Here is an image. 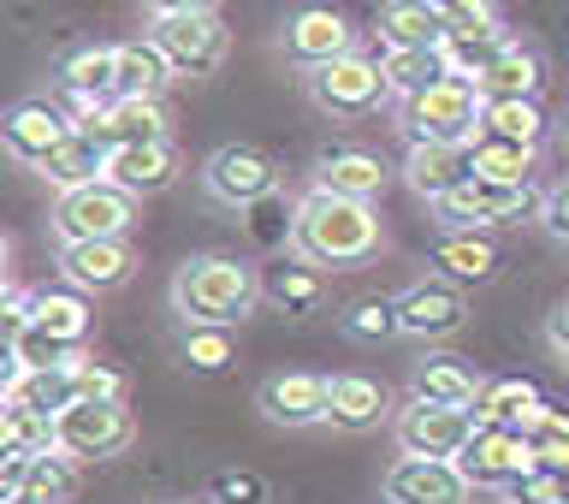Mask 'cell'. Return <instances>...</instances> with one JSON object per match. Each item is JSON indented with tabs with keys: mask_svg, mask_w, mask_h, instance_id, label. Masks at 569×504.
Here are the masks:
<instances>
[{
	"mask_svg": "<svg viewBox=\"0 0 569 504\" xmlns=\"http://www.w3.org/2000/svg\"><path fill=\"white\" fill-rule=\"evenodd\" d=\"M291 249L315 267H356L380 249V220L373 202L356 196H332V190H309L291 214Z\"/></svg>",
	"mask_w": 569,
	"mask_h": 504,
	"instance_id": "cell-1",
	"label": "cell"
},
{
	"mask_svg": "<svg viewBox=\"0 0 569 504\" xmlns=\"http://www.w3.org/2000/svg\"><path fill=\"white\" fill-rule=\"evenodd\" d=\"M172 303L184 320H202V327H238V320L256 315L261 279H256V267L238 261V256H196V261L178 267Z\"/></svg>",
	"mask_w": 569,
	"mask_h": 504,
	"instance_id": "cell-2",
	"label": "cell"
},
{
	"mask_svg": "<svg viewBox=\"0 0 569 504\" xmlns=\"http://www.w3.org/2000/svg\"><path fill=\"white\" fill-rule=\"evenodd\" d=\"M487 96L469 78H439L403 96V137L409 142H475Z\"/></svg>",
	"mask_w": 569,
	"mask_h": 504,
	"instance_id": "cell-3",
	"label": "cell"
},
{
	"mask_svg": "<svg viewBox=\"0 0 569 504\" xmlns=\"http://www.w3.org/2000/svg\"><path fill=\"white\" fill-rule=\"evenodd\" d=\"M546 208V196L533 190V178L528 185H505V178H462V185L451 196H439L433 214H439V226H451V231H487V226H510V220H528V214H540Z\"/></svg>",
	"mask_w": 569,
	"mask_h": 504,
	"instance_id": "cell-4",
	"label": "cell"
},
{
	"mask_svg": "<svg viewBox=\"0 0 569 504\" xmlns=\"http://www.w3.org/2000/svg\"><path fill=\"white\" fill-rule=\"evenodd\" d=\"M131 439H137V422L124 409V398H78L53 416V445L78 463H107L131 452Z\"/></svg>",
	"mask_w": 569,
	"mask_h": 504,
	"instance_id": "cell-5",
	"label": "cell"
},
{
	"mask_svg": "<svg viewBox=\"0 0 569 504\" xmlns=\"http://www.w3.org/2000/svg\"><path fill=\"white\" fill-rule=\"evenodd\" d=\"M137 220V196L113 185V178H96V185L60 190L53 202V238L60 244H89V238H124Z\"/></svg>",
	"mask_w": 569,
	"mask_h": 504,
	"instance_id": "cell-6",
	"label": "cell"
},
{
	"mask_svg": "<svg viewBox=\"0 0 569 504\" xmlns=\"http://www.w3.org/2000/svg\"><path fill=\"white\" fill-rule=\"evenodd\" d=\"M309 101L320 107V113H332V119H368V113H380V101L391 96V83H386V71L362 60V53H338V60L327 66H315L309 78Z\"/></svg>",
	"mask_w": 569,
	"mask_h": 504,
	"instance_id": "cell-7",
	"label": "cell"
},
{
	"mask_svg": "<svg viewBox=\"0 0 569 504\" xmlns=\"http://www.w3.org/2000/svg\"><path fill=\"white\" fill-rule=\"evenodd\" d=\"M149 36L172 60L178 78H213L226 66V48H231L220 12H160Z\"/></svg>",
	"mask_w": 569,
	"mask_h": 504,
	"instance_id": "cell-8",
	"label": "cell"
},
{
	"mask_svg": "<svg viewBox=\"0 0 569 504\" xmlns=\"http://www.w3.org/2000/svg\"><path fill=\"white\" fill-rule=\"evenodd\" d=\"M480 427L475 404H433V398H409L398 409V452L409 457H462V445Z\"/></svg>",
	"mask_w": 569,
	"mask_h": 504,
	"instance_id": "cell-9",
	"label": "cell"
},
{
	"mask_svg": "<svg viewBox=\"0 0 569 504\" xmlns=\"http://www.w3.org/2000/svg\"><path fill=\"white\" fill-rule=\"evenodd\" d=\"M202 190L226 208H249L279 190V160L256 149V142H226V149H213L202 160Z\"/></svg>",
	"mask_w": 569,
	"mask_h": 504,
	"instance_id": "cell-10",
	"label": "cell"
},
{
	"mask_svg": "<svg viewBox=\"0 0 569 504\" xmlns=\"http://www.w3.org/2000/svg\"><path fill=\"white\" fill-rule=\"evenodd\" d=\"M457 463H462V475H469V487H498V493H505L510 481L540 470V457H533L522 427H498V422H480Z\"/></svg>",
	"mask_w": 569,
	"mask_h": 504,
	"instance_id": "cell-11",
	"label": "cell"
},
{
	"mask_svg": "<svg viewBox=\"0 0 569 504\" xmlns=\"http://www.w3.org/2000/svg\"><path fill=\"white\" fill-rule=\"evenodd\" d=\"M505 48H510V36H505V24H498V12L487 7V0H475V7H462V12L445 18L439 53H445V66H451V78L475 83Z\"/></svg>",
	"mask_w": 569,
	"mask_h": 504,
	"instance_id": "cell-12",
	"label": "cell"
},
{
	"mask_svg": "<svg viewBox=\"0 0 569 504\" xmlns=\"http://www.w3.org/2000/svg\"><path fill=\"white\" fill-rule=\"evenodd\" d=\"M380 487H386V504H462L475 493L457 457H409V452L386 470Z\"/></svg>",
	"mask_w": 569,
	"mask_h": 504,
	"instance_id": "cell-13",
	"label": "cell"
},
{
	"mask_svg": "<svg viewBox=\"0 0 569 504\" xmlns=\"http://www.w3.org/2000/svg\"><path fill=\"white\" fill-rule=\"evenodd\" d=\"M256 404L273 427H315L332 416V381L327 374H273L261 381Z\"/></svg>",
	"mask_w": 569,
	"mask_h": 504,
	"instance_id": "cell-14",
	"label": "cell"
},
{
	"mask_svg": "<svg viewBox=\"0 0 569 504\" xmlns=\"http://www.w3.org/2000/svg\"><path fill=\"white\" fill-rule=\"evenodd\" d=\"M462 320H469V303H462L457 279H445V274L409 285V291L398 297V327L409 338H451Z\"/></svg>",
	"mask_w": 569,
	"mask_h": 504,
	"instance_id": "cell-15",
	"label": "cell"
},
{
	"mask_svg": "<svg viewBox=\"0 0 569 504\" xmlns=\"http://www.w3.org/2000/svg\"><path fill=\"white\" fill-rule=\"evenodd\" d=\"M60 274L78 291H119L137 274V249L124 238H89V244H60Z\"/></svg>",
	"mask_w": 569,
	"mask_h": 504,
	"instance_id": "cell-16",
	"label": "cell"
},
{
	"mask_svg": "<svg viewBox=\"0 0 569 504\" xmlns=\"http://www.w3.org/2000/svg\"><path fill=\"white\" fill-rule=\"evenodd\" d=\"M78 125H89L107 149H124V142H167V107H160V96H113L107 107H96V113H83Z\"/></svg>",
	"mask_w": 569,
	"mask_h": 504,
	"instance_id": "cell-17",
	"label": "cell"
},
{
	"mask_svg": "<svg viewBox=\"0 0 569 504\" xmlns=\"http://www.w3.org/2000/svg\"><path fill=\"white\" fill-rule=\"evenodd\" d=\"M284 60H297L302 71H315V66H327V60H338V53H350V24L338 18L332 7H302V12H291L284 18Z\"/></svg>",
	"mask_w": 569,
	"mask_h": 504,
	"instance_id": "cell-18",
	"label": "cell"
},
{
	"mask_svg": "<svg viewBox=\"0 0 569 504\" xmlns=\"http://www.w3.org/2000/svg\"><path fill=\"white\" fill-rule=\"evenodd\" d=\"M71 131H78V125H71L53 101H18L12 113L0 119V137H7V149L24 160V167H42Z\"/></svg>",
	"mask_w": 569,
	"mask_h": 504,
	"instance_id": "cell-19",
	"label": "cell"
},
{
	"mask_svg": "<svg viewBox=\"0 0 569 504\" xmlns=\"http://www.w3.org/2000/svg\"><path fill=\"white\" fill-rule=\"evenodd\" d=\"M403 178H409V190H416V196L439 202V196H451L462 178H475L469 142H409Z\"/></svg>",
	"mask_w": 569,
	"mask_h": 504,
	"instance_id": "cell-20",
	"label": "cell"
},
{
	"mask_svg": "<svg viewBox=\"0 0 569 504\" xmlns=\"http://www.w3.org/2000/svg\"><path fill=\"white\" fill-rule=\"evenodd\" d=\"M107 178H113V185H124L131 196L167 190L172 178H178L172 137H167V142H124V149H113V155H107Z\"/></svg>",
	"mask_w": 569,
	"mask_h": 504,
	"instance_id": "cell-21",
	"label": "cell"
},
{
	"mask_svg": "<svg viewBox=\"0 0 569 504\" xmlns=\"http://www.w3.org/2000/svg\"><path fill=\"white\" fill-rule=\"evenodd\" d=\"M60 89L78 101V113H96L119 96V48H78L60 66Z\"/></svg>",
	"mask_w": 569,
	"mask_h": 504,
	"instance_id": "cell-22",
	"label": "cell"
},
{
	"mask_svg": "<svg viewBox=\"0 0 569 504\" xmlns=\"http://www.w3.org/2000/svg\"><path fill=\"white\" fill-rule=\"evenodd\" d=\"M107 155H113V149H107V142L89 131V125H78V131H71L36 172H42L53 190H78V185H96V178H107Z\"/></svg>",
	"mask_w": 569,
	"mask_h": 504,
	"instance_id": "cell-23",
	"label": "cell"
},
{
	"mask_svg": "<svg viewBox=\"0 0 569 504\" xmlns=\"http://www.w3.org/2000/svg\"><path fill=\"white\" fill-rule=\"evenodd\" d=\"M315 185L332 196H356V202H373L386 190V160L368 149H327L315 167Z\"/></svg>",
	"mask_w": 569,
	"mask_h": 504,
	"instance_id": "cell-24",
	"label": "cell"
},
{
	"mask_svg": "<svg viewBox=\"0 0 569 504\" xmlns=\"http://www.w3.org/2000/svg\"><path fill=\"white\" fill-rule=\"evenodd\" d=\"M380 42L386 48H439L445 42V12L427 0H386L380 7Z\"/></svg>",
	"mask_w": 569,
	"mask_h": 504,
	"instance_id": "cell-25",
	"label": "cell"
},
{
	"mask_svg": "<svg viewBox=\"0 0 569 504\" xmlns=\"http://www.w3.org/2000/svg\"><path fill=\"white\" fill-rule=\"evenodd\" d=\"M475 89H480L487 101H533V96H540V60H533L522 42H510V48L475 78Z\"/></svg>",
	"mask_w": 569,
	"mask_h": 504,
	"instance_id": "cell-26",
	"label": "cell"
},
{
	"mask_svg": "<svg viewBox=\"0 0 569 504\" xmlns=\"http://www.w3.org/2000/svg\"><path fill=\"white\" fill-rule=\"evenodd\" d=\"M386 386L368 381V374H338L332 381V427H350V434H368V427H380L386 416Z\"/></svg>",
	"mask_w": 569,
	"mask_h": 504,
	"instance_id": "cell-27",
	"label": "cell"
},
{
	"mask_svg": "<svg viewBox=\"0 0 569 504\" xmlns=\"http://www.w3.org/2000/svg\"><path fill=\"white\" fill-rule=\"evenodd\" d=\"M433 267L457 285H480V279L498 274V249H492L487 231H451V238H439Z\"/></svg>",
	"mask_w": 569,
	"mask_h": 504,
	"instance_id": "cell-28",
	"label": "cell"
},
{
	"mask_svg": "<svg viewBox=\"0 0 569 504\" xmlns=\"http://www.w3.org/2000/svg\"><path fill=\"white\" fill-rule=\"evenodd\" d=\"M7 398H12V404L42 409V416H60L66 404H78V374H71V363H53V368H24L18 381H7Z\"/></svg>",
	"mask_w": 569,
	"mask_h": 504,
	"instance_id": "cell-29",
	"label": "cell"
},
{
	"mask_svg": "<svg viewBox=\"0 0 569 504\" xmlns=\"http://www.w3.org/2000/svg\"><path fill=\"white\" fill-rule=\"evenodd\" d=\"M30 327H42L48 338H60V345H83L89 338V303L83 291L71 285V291H36L30 297Z\"/></svg>",
	"mask_w": 569,
	"mask_h": 504,
	"instance_id": "cell-30",
	"label": "cell"
},
{
	"mask_svg": "<svg viewBox=\"0 0 569 504\" xmlns=\"http://www.w3.org/2000/svg\"><path fill=\"white\" fill-rule=\"evenodd\" d=\"M178 78L172 60L160 53L154 36H142V42H124L119 48V96H160Z\"/></svg>",
	"mask_w": 569,
	"mask_h": 504,
	"instance_id": "cell-31",
	"label": "cell"
},
{
	"mask_svg": "<svg viewBox=\"0 0 569 504\" xmlns=\"http://www.w3.org/2000/svg\"><path fill=\"white\" fill-rule=\"evenodd\" d=\"M380 71H386L391 96H416V89L451 78V66H445L439 48H386L380 53Z\"/></svg>",
	"mask_w": 569,
	"mask_h": 504,
	"instance_id": "cell-32",
	"label": "cell"
},
{
	"mask_svg": "<svg viewBox=\"0 0 569 504\" xmlns=\"http://www.w3.org/2000/svg\"><path fill=\"white\" fill-rule=\"evenodd\" d=\"M416 398L475 404L480 398V381H475V368L457 363V356H427V363H416Z\"/></svg>",
	"mask_w": 569,
	"mask_h": 504,
	"instance_id": "cell-33",
	"label": "cell"
},
{
	"mask_svg": "<svg viewBox=\"0 0 569 504\" xmlns=\"http://www.w3.org/2000/svg\"><path fill=\"white\" fill-rule=\"evenodd\" d=\"M469 160L480 178H505V185H528L533 178V142H510V137H487L480 131L469 142Z\"/></svg>",
	"mask_w": 569,
	"mask_h": 504,
	"instance_id": "cell-34",
	"label": "cell"
},
{
	"mask_svg": "<svg viewBox=\"0 0 569 504\" xmlns=\"http://www.w3.org/2000/svg\"><path fill=\"white\" fill-rule=\"evenodd\" d=\"M533 409H540V392H533V381H480V398H475V416H480V422L522 427Z\"/></svg>",
	"mask_w": 569,
	"mask_h": 504,
	"instance_id": "cell-35",
	"label": "cell"
},
{
	"mask_svg": "<svg viewBox=\"0 0 569 504\" xmlns=\"http://www.w3.org/2000/svg\"><path fill=\"white\" fill-rule=\"evenodd\" d=\"M480 131H487V137H510V142H533V149H540L546 113L533 101H487V107H480Z\"/></svg>",
	"mask_w": 569,
	"mask_h": 504,
	"instance_id": "cell-36",
	"label": "cell"
},
{
	"mask_svg": "<svg viewBox=\"0 0 569 504\" xmlns=\"http://www.w3.org/2000/svg\"><path fill=\"white\" fill-rule=\"evenodd\" d=\"M0 445L7 452H53V416L7 398V409H0Z\"/></svg>",
	"mask_w": 569,
	"mask_h": 504,
	"instance_id": "cell-37",
	"label": "cell"
},
{
	"mask_svg": "<svg viewBox=\"0 0 569 504\" xmlns=\"http://www.w3.org/2000/svg\"><path fill=\"white\" fill-rule=\"evenodd\" d=\"M231 327H202V320H190V333H184V363L196 374H226L231 368Z\"/></svg>",
	"mask_w": 569,
	"mask_h": 504,
	"instance_id": "cell-38",
	"label": "cell"
},
{
	"mask_svg": "<svg viewBox=\"0 0 569 504\" xmlns=\"http://www.w3.org/2000/svg\"><path fill=\"white\" fill-rule=\"evenodd\" d=\"M522 434H528V445H533V457H540V463H569V416H563V409L540 404L522 422Z\"/></svg>",
	"mask_w": 569,
	"mask_h": 504,
	"instance_id": "cell-39",
	"label": "cell"
},
{
	"mask_svg": "<svg viewBox=\"0 0 569 504\" xmlns=\"http://www.w3.org/2000/svg\"><path fill=\"white\" fill-rule=\"evenodd\" d=\"M345 333H350V338H386V333H403V327H398V303H386V297L356 303V309L345 315Z\"/></svg>",
	"mask_w": 569,
	"mask_h": 504,
	"instance_id": "cell-40",
	"label": "cell"
},
{
	"mask_svg": "<svg viewBox=\"0 0 569 504\" xmlns=\"http://www.w3.org/2000/svg\"><path fill=\"white\" fill-rule=\"evenodd\" d=\"M71 374H78V398H124V381L113 368H101L96 356H71Z\"/></svg>",
	"mask_w": 569,
	"mask_h": 504,
	"instance_id": "cell-41",
	"label": "cell"
},
{
	"mask_svg": "<svg viewBox=\"0 0 569 504\" xmlns=\"http://www.w3.org/2000/svg\"><path fill=\"white\" fill-rule=\"evenodd\" d=\"M279 303H284V309H315V303H320V279H315V261L309 267H291V274H284L279 279Z\"/></svg>",
	"mask_w": 569,
	"mask_h": 504,
	"instance_id": "cell-42",
	"label": "cell"
},
{
	"mask_svg": "<svg viewBox=\"0 0 569 504\" xmlns=\"http://www.w3.org/2000/svg\"><path fill=\"white\" fill-rule=\"evenodd\" d=\"M261 498H267V487L243 470H226L220 481H213V504H261Z\"/></svg>",
	"mask_w": 569,
	"mask_h": 504,
	"instance_id": "cell-43",
	"label": "cell"
},
{
	"mask_svg": "<svg viewBox=\"0 0 569 504\" xmlns=\"http://www.w3.org/2000/svg\"><path fill=\"white\" fill-rule=\"evenodd\" d=\"M540 220L551 238H569V178H558V185L546 190V208H540Z\"/></svg>",
	"mask_w": 569,
	"mask_h": 504,
	"instance_id": "cell-44",
	"label": "cell"
},
{
	"mask_svg": "<svg viewBox=\"0 0 569 504\" xmlns=\"http://www.w3.org/2000/svg\"><path fill=\"white\" fill-rule=\"evenodd\" d=\"M546 345H551V356L569 368V297H563L558 309H551V320H546Z\"/></svg>",
	"mask_w": 569,
	"mask_h": 504,
	"instance_id": "cell-45",
	"label": "cell"
},
{
	"mask_svg": "<svg viewBox=\"0 0 569 504\" xmlns=\"http://www.w3.org/2000/svg\"><path fill=\"white\" fill-rule=\"evenodd\" d=\"M142 7H149V12L160 18V12H213L220 0H142Z\"/></svg>",
	"mask_w": 569,
	"mask_h": 504,
	"instance_id": "cell-46",
	"label": "cell"
},
{
	"mask_svg": "<svg viewBox=\"0 0 569 504\" xmlns=\"http://www.w3.org/2000/svg\"><path fill=\"white\" fill-rule=\"evenodd\" d=\"M0 504H60L53 493H42V487H18V493H7Z\"/></svg>",
	"mask_w": 569,
	"mask_h": 504,
	"instance_id": "cell-47",
	"label": "cell"
},
{
	"mask_svg": "<svg viewBox=\"0 0 569 504\" xmlns=\"http://www.w3.org/2000/svg\"><path fill=\"white\" fill-rule=\"evenodd\" d=\"M551 470V493H558V504H569V463H546Z\"/></svg>",
	"mask_w": 569,
	"mask_h": 504,
	"instance_id": "cell-48",
	"label": "cell"
},
{
	"mask_svg": "<svg viewBox=\"0 0 569 504\" xmlns=\"http://www.w3.org/2000/svg\"><path fill=\"white\" fill-rule=\"evenodd\" d=\"M427 7H439L445 18H451V12H462V7H475V0H427Z\"/></svg>",
	"mask_w": 569,
	"mask_h": 504,
	"instance_id": "cell-49",
	"label": "cell"
}]
</instances>
